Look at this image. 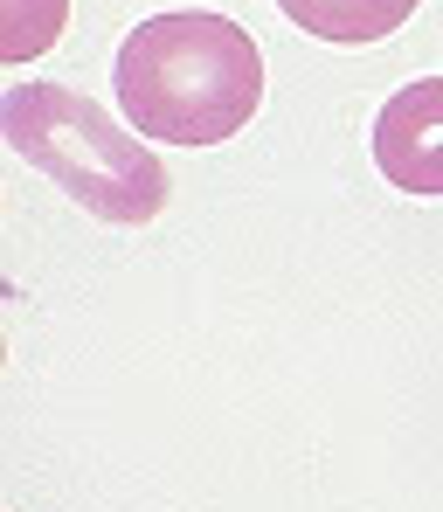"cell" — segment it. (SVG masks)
<instances>
[{"label":"cell","instance_id":"277c9868","mask_svg":"<svg viewBox=\"0 0 443 512\" xmlns=\"http://www.w3.org/2000/svg\"><path fill=\"white\" fill-rule=\"evenodd\" d=\"M305 35L319 42H340V49H367V42H388L423 0H277Z\"/></svg>","mask_w":443,"mask_h":512},{"label":"cell","instance_id":"5b68a950","mask_svg":"<svg viewBox=\"0 0 443 512\" xmlns=\"http://www.w3.org/2000/svg\"><path fill=\"white\" fill-rule=\"evenodd\" d=\"M70 21V0H0V63H35Z\"/></svg>","mask_w":443,"mask_h":512},{"label":"cell","instance_id":"6da1fadb","mask_svg":"<svg viewBox=\"0 0 443 512\" xmlns=\"http://www.w3.org/2000/svg\"><path fill=\"white\" fill-rule=\"evenodd\" d=\"M111 90L139 139L222 146L264 104V56L222 14H153L118 42Z\"/></svg>","mask_w":443,"mask_h":512},{"label":"cell","instance_id":"7a4b0ae2","mask_svg":"<svg viewBox=\"0 0 443 512\" xmlns=\"http://www.w3.org/2000/svg\"><path fill=\"white\" fill-rule=\"evenodd\" d=\"M0 139L97 222L139 229L167 208V167L153 160V146H139V132L111 125V111L90 104L84 90L14 84L0 97Z\"/></svg>","mask_w":443,"mask_h":512},{"label":"cell","instance_id":"3957f363","mask_svg":"<svg viewBox=\"0 0 443 512\" xmlns=\"http://www.w3.org/2000/svg\"><path fill=\"white\" fill-rule=\"evenodd\" d=\"M374 167L402 194H443V77L388 90L374 111Z\"/></svg>","mask_w":443,"mask_h":512}]
</instances>
